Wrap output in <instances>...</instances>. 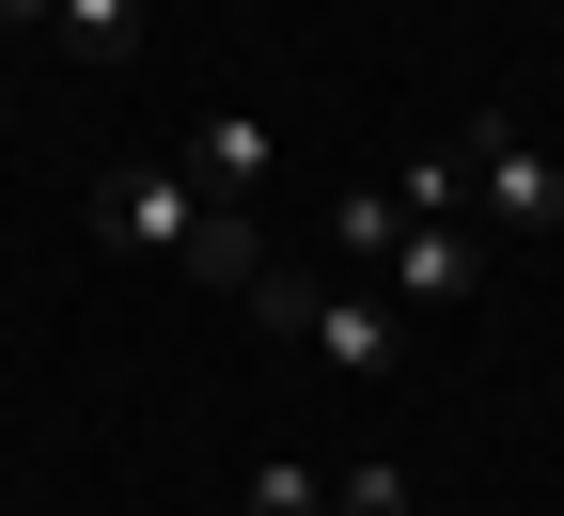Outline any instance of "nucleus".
<instances>
[{"label":"nucleus","instance_id":"1","mask_svg":"<svg viewBox=\"0 0 564 516\" xmlns=\"http://www.w3.org/2000/svg\"><path fill=\"white\" fill-rule=\"evenodd\" d=\"M95 235L141 251V266H188V282H220V298H251L267 282V235H251V204H220L188 157H126L95 188Z\"/></svg>","mask_w":564,"mask_h":516},{"label":"nucleus","instance_id":"2","mask_svg":"<svg viewBox=\"0 0 564 516\" xmlns=\"http://www.w3.org/2000/svg\"><path fill=\"white\" fill-rule=\"evenodd\" d=\"M251 314H267L282 344H314L345 392H392V376H408V314L377 298V282H329V266H267V282H251Z\"/></svg>","mask_w":564,"mask_h":516},{"label":"nucleus","instance_id":"3","mask_svg":"<svg viewBox=\"0 0 564 516\" xmlns=\"http://www.w3.org/2000/svg\"><path fill=\"white\" fill-rule=\"evenodd\" d=\"M455 173L486 188V219H502V235H564V157H533V141L486 110L470 141H455Z\"/></svg>","mask_w":564,"mask_h":516},{"label":"nucleus","instance_id":"4","mask_svg":"<svg viewBox=\"0 0 564 516\" xmlns=\"http://www.w3.org/2000/svg\"><path fill=\"white\" fill-rule=\"evenodd\" d=\"M377 282H408V314H455L470 282H486V235H470V219H408Z\"/></svg>","mask_w":564,"mask_h":516},{"label":"nucleus","instance_id":"5","mask_svg":"<svg viewBox=\"0 0 564 516\" xmlns=\"http://www.w3.org/2000/svg\"><path fill=\"white\" fill-rule=\"evenodd\" d=\"M173 157H188L204 188H220V204H251V188H267V157H282V141H267V110H204V125L173 141Z\"/></svg>","mask_w":564,"mask_h":516},{"label":"nucleus","instance_id":"6","mask_svg":"<svg viewBox=\"0 0 564 516\" xmlns=\"http://www.w3.org/2000/svg\"><path fill=\"white\" fill-rule=\"evenodd\" d=\"M392 235H408V204H392V188H345V204H329V251H361V266H392Z\"/></svg>","mask_w":564,"mask_h":516},{"label":"nucleus","instance_id":"7","mask_svg":"<svg viewBox=\"0 0 564 516\" xmlns=\"http://www.w3.org/2000/svg\"><path fill=\"white\" fill-rule=\"evenodd\" d=\"M63 47H79V63H126L141 47V0H63Z\"/></svg>","mask_w":564,"mask_h":516},{"label":"nucleus","instance_id":"8","mask_svg":"<svg viewBox=\"0 0 564 516\" xmlns=\"http://www.w3.org/2000/svg\"><path fill=\"white\" fill-rule=\"evenodd\" d=\"M251 516H329V470H299V454H251Z\"/></svg>","mask_w":564,"mask_h":516},{"label":"nucleus","instance_id":"9","mask_svg":"<svg viewBox=\"0 0 564 516\" xmlns=\"http://www.w3.org/2000/svg\"><path fill=\"white\" fill-rule=\"evenodd\" d=\"M329 516H423V501H408L392 454H361V470H329Z\"/></svg>","mask_w":564,"mask_h":516},{"label":"nucleus","instance_id":"10","mask_svg":"<svg viewBox=\"0 0 564 516\" xmlns=\"http://www.w3.org/2000/svg\"><path fill=\"white\" fill-rule=\"evenodd\" d=\"M455 188H470V173H455V141H423V157L392 173V204H408V219H455Z\"/></svg>","mask_w":564,"mask_h":516},{"label":"nucleus","instance_id":"11","mask_svg":"<svg viewBox=\"0 0 564 516\" xmlns=\"http://www.w3.org/2000/svg\"><path fill=\"white\" fill-rule=\"evenodd\" d=\"M0 17H17V32H63V0H0Z\"/></svg>","mask_w":564,"mask_h":516}]
</instances>
